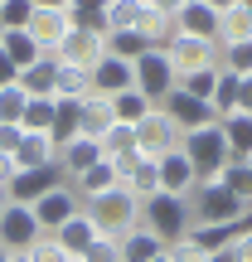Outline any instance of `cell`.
<instances>
[{
    "label": "cell",
    "instance_id": "16",
    "mask_svg": "<svg viewBox=\"0 0 252 262\" xmlns=\"http://www.w3.org/2000/svg\"><path fill=\"white\" fill-rule=\"evenodd\" d=\"M58 165V146L49 131H25V141L15 146V170H44Z\"/></svg>",
    "mask_w": 252,
    "mask_h": 262
},
{
    "label": "cell",
    "instance_id": "17",
    "mask_svg": "<svg viewBox=\"0 0 252 262\" xmlns=\"http://www.w3.org/2000/svg\"><path fill=\"white\" fill-rule=\"evenodd\" d=\"M102 160V141H93V136H73L68 146H58V170H63L68 180H78L87 165H97Z\"/></svg>",
    "mask_w": 252,
    "mask_h": 262
},
{
    "label": "cell",
    "instance_id": "8",
    "mask_svg": "<svg viewBox=\"0 0 252 262\" xmlns=\"http://www.w3.org/2000/svg\"><path fill=\"white\" fill-rule=\"evenodd\" d=\"M34 238H44V228H39V219H34L29 204H10L5 214H0V248H5V253H25Z\"/></svg>",
    "mask_w": 252,
    "mask_h": 262
},
{
    "label": "cell",
    "instance_id": "24",
    "mask_svg": "<svg viewBox=\"0 0 252 262\" xmlns=\"http://www.w3.org/2000/svg\"><path fill=\"white\" fill-rule=\"evenodd\" d=\"M112 122H117V117H112V97H97V93H87V97H83V126H78V136H93V141H102Z\"/></svg>",
    "mask_w": 252,
    "mask_h": 262
},
{
    "label": "cell",
    "instance_id": "1",
    "mask_svg": "<svg viewBox=\"0 0 252 262\" xmlns=\"http://www.w3.org/2000/svg\"><path fill=\"white\" fill-rule=\"evenodd\" d=\"M141 224L150 228V233L160 238V243H179V238L194 228V219H189V199L179 194H165V189H155V194L141 199Z\"/></svg>",
    "mask_w": 252,
    "mask_h": 262
},
{
    "label": "cell",
    "instance_id": "22",
    "mask_svg": "<svg viewBox=\"0 0 252 262\" xmlns=\"http://www.w3.org/2000/svg\"><path fill=\"white\" fill-rule=\"evenodd\" d=\"M54 238H58V243L68 248V257H83L87 248H93V238H97V224H93V219H87V209H78V214L68 219V224L58 228Z\"/></svg>",
    "mask_w": 252,
    "mask_h": 262
},
{
    "label": "cell",
    "instance_id": "48",
    "mask_svg": "<svg viewBox=\"0 0 252 262\" xmlns=\"http://www.w3.org/2000/svg\"><path fill=\"white\" fill-rule=\"evenodd\" d=\"M15 78H19V68L10 63V58H5V49H0V88H10Z\"/></svg>",
    "mask_w": 252,
    "mask_h": 262
},
{
    "label": "cell",
    "instance_id": "60",
    "mask_svg": "<svg viewBox=\"0 0 252 262\" xmlns=\"http://www.w3.org/2000/svg\"><path fill=\"white\" fill-rule=\"evenodd\" d=\"M68 262H87V257H68Z\"/></svg>",
    "mask_w": 252,
    "mask_h": 262
},
{
    "label": "cell",
    "instance_id": "18",
    "mask_svg": "<svg viewBox=\"0 0 252 262\" xmlns=\"http://www.w3.org/2000/svg\"><path fill=\"white\" fill-rule=\"evenodd\" d=\"M54 78H58V58L54 54H44V58H34L29 68H19V93L25 97H54Z\"/></svg>",
    "mask_w": 252,
    "mask_h": 262
},
{
    "label": "cell",
    "instance_id": "5",
    "mask_svg": "<svg viewBox=\"0 0 252 262\" xmlns=\"http://www.w3.org/2000/svg\"><path fill=\"white\" fill-rule=\"evenodd\" d=\"M179 141H185V131L170 122L165 107H150V112L136 122V150L146 160H160V156H170V150H179Z\"/></svg>",
    "mask_w": 252,
    "mask_h": 262
},
{
    "label": "cell",
    "instance_id": "13",
    "mask_svg": "<svg viewBox=\"0 0 252 262\" xmlns=\"http://www.w3.org/2000/svg\"><path fill=\"white\" fill-rule=\"evenodd\" d=\"M126 88H136V63H126L117 54H102V63L93 68V93L97 97H117Z\"/></svg>",
    "mask_w": 252,
    "mask_h": 262
},
{
    "label": "cell",
    "instance_id": "28",
    "mask_svg": "<svg viewBox=\"0 0 252 262\" xmlns=\"http://www.w3.org/2000/svg\"><path fill=\"white\" fill-rule=\"evenodd\" d=\"M252 39V10L247 5H228L218 15V44H243Z\"/></svg>",
    "mask_w": 252,
    "mask_h": 262
},
{
    "label": "cell",
    "instance_id": "23",
    "mask_svg": "<svg viewBox=\"0 0 252 262\" xmlns=\"http://www.w3.org/2000/svg\"><path fill=\"white\" fill-rule=\"evenodd\" d=\"M218 126H223L228 156L233 160H252V117L247 112H228V117H218Z\"/></svg>",
    "mask_w": 252,
    "mask_h": 262
},
{
    "label": "cell",
    "instance_id": "40",
    "mask_svg": "<svg viewBox=\"0 0 252 262\" xmlns=\"http://www.w3.org/2000/svg\"><path fill=\"white\" fill-rule=\"evenodd\" d=\"M25 253H29V262H68V248L58 243L54 233H44V238H34V243H29Z\"/></svg>",
    "mask_w": 252,
    "mask_h": 262
},
{
    "label": "cell",
    "instance_id": "34",
    "mask_svg": "<svg viewBox=\"0 0 252 262\" xmlns=\"http://www.w3.org/2000/svg\"><path fill=\"white\" fill-rule=\"evenodd\" d=\"M146 49H150V44H146V34H141V29H112V34H107V54L126 58V63H136Z\"/></svg>",
    "mask_w": 252,
    "mask_h": 262
},
{
    "label": "cell",
    "instance_id": "25",
    "mask_svg": "<svg viewBox=\"0 0 252 262\" xmlns=\"http://www.w3.org/2000/svg\"><path fill=\"white\" fill-rule=\"evenodd\" d=\"M78 126H83V102H68V97H54V126H49L54 146H68V141L78 136Z\"/></svg>",
    "mask_w": 252,
    "mask_h": 262
},
{
    "label": "cell",
    "instance_id": "35",
    "mask_svg": "<svg viewBox=\"0 0 252 262\" xmlns=\"http://www.w3.org/2000/svg\"><path fill=\"white\" fill-rule=\"evenodd\" d=\"M136 150V126H126V122H112L107 126V136H102V160H122Z\"/></svg>",
    "mask_w": 252,
    "mask_h": 262
},
{
    "label": "cell",
    "instance_id": "51",
    "mask_svg": "<svg viewBox=\"0 0 252 262\" xmlns=\"http://www.w3.org/2000/svg\"><path fill=\"white\" fill-rule=\"evenodd\" d=\"M34 10H68V0H29Z\"/></svg>",
    "mask_w": 252,
    "mask_h": 262
},
{
    "label": "cell",
    "instance_id": "44",
    "mask_svg": "<svg viewBox=\"0 0 252 262\" xmlns=\"http://www.w3.org/2000/svg\"><path fill=\"white\" fill-rule=\"evenodd\" d=\"M165 253H170V262H209V253H204V248H199V243H194L189 233L179 238V243H170Z\"/></svg>",
    "mask_w": 252,
    "mask_h": 262
},
{
    "label": "cell",
    "instance_id": "15",
    "mask_svg": "<svg viewBox=\"0 0 252 262\" xmlns=\"http://www.w3.org/2000/svg\"><path fill=\"white\" fill-rule=\"evenodd\" d=\"M160 107H165V112H170V122H175L179 131H199V126L218 122V117H214V107H209V102H199V97L179 93V88H175V93H170V97H165V102H160Z\"/></svg>",
    "mask_w": 252,
    "mask_h": 262
},
{
    "label": "cell",
    "instance_id": "45",
    "mask_svg": "<svg viewBox=\"0 0 252 262\" xmlns=\"http://www.w3.org/2000/svg\"><path fill=\"white\" fill-rule=\"evenodd\" d=\"M19 141H25V126L19 122H0V150H5V156H15Z\"/></svg>",
    "mask_w": 252,
    "mask_h": 262
},
{
    "label": "cell",
    "instance_id": "56",
    "mask_svg": "<svg viewBox=\"0 0 252 262\" xmlns=\"http://www.w3.org/2000/svg\"><path fill=\"white\" fill-rule=\"evenodd\" d=\"M150 262H170V253H160V257H150Z\"/></svg>",
    "mask_w": 252,
    "mask_h": 262
},
{
    "label": "cell",
    "instance_id": "38",
    "mask_svg": "<svg viewBox=\"0 0 252 262\" xmlns=\"http://www.w3.org/2000/svg\"><path fill=\"white\" fill-rule=\"evenodd\" d=\"M19 126H25V131H49V126H54V97H29Z\"/></svg>",
    "mask_w": 252,
    "mask_h": 262
},
{
    "label": "cell",
    "instance_id": "37",
    "mask_svg": "<svg viewBox=\"0 0 252 262\" xmlns=\"http://www.w3.org/2000/svg\"><path fill=\"white\" fill-rule=\"evenodd\" d=\"M218 68L247 78L252 73V39H243V44H218Z\"/></svg>",
    "mask_w": 252,
    "mask_h": 262
},
{
    "label": "cell",
    "instance_id": "3",
    "mask_svg": "<svg viewBox=\"0 0 252 262\" xmlns=\"http://www.w3.org/2000/svg\"><path fill=\"white\" fill-rule=\"evenodd\" d=\"M247 214L252 209L238 194H228L218 180H204V185L189 194V219H194V228H204V224H238V219H247Z\"/></svg>",
    "mask_w": 252,
    "mask_h": 262
},
{
    "label": "cell",
    "instance_id": "50",
    "mask_svg": "<svg viewBox=\"0 0 252 262\" xmlns=\"http://www.w3.org/2000/svg\"><path fill=\"white\" fill-rule=\"evenodd\" d=\"M10 180H15V156L0 150V185H10Z\"/></svg>",
    "mask_w": 252,
    "mask_h": 262
},
{
    "label": "cell",
    "instance_id": "30",
    "mask_svg": "<svg viewBox=\"0 0 252 262\" xmlns=\"http://www.w3.org/2000/svg\"><path fill=\"white\" fill-rule=\"evenodd\" d=\"M141 34H146L150 49H170V39L179 34L175 15H165V10H146V19H141Z\"/></svg>",
    "mask_w": 252,
    "mask_h": 262
},
{
    "label": "cell",
    "instance_id": "33",
    "mask_svg": "<svg viewBox=\"0 0 252 262\" xmlns=\"http://www.w3.org/2000/svg\"><path fill=\"white\" fill-rule=\"evenodd\" d=\"M175 88H179V93H189V97H199V102H209V107H214V88H218V68H194V73H185V78H175Z\"/></svg>",
    "mask_w": 252,
    "mask_h": 262
},
{
    "label": "cell",
    "instance_id": "2",
    "mask_svg": "<svg viewBox=\"0 0 252 262\" xmlns=\"http://www.w3.org/2000/svg\"><path fill=\"white\" fill-rule=\"evenodd\" d=\"M87 219L97 224V233H107V238H122L126 228H136V224H141V199L131 194L126 185H112L107 194L87 199Z\"/></svg>",
    "mask_w": 252,
    "mask_h": 262
},
{
    "label": "cell",
    "instance_id": "27",
    "mask_svg": "<svg viewBox=\"0 0 252 262\" xmlns=\"http://www.w3.org/2000/svg\"><path fill=\"white\" fill-rule=\"evenodd\" d=\"M0 49H5V58L15 68H29L34 58H44V49L29 39V29H5V34H0Z\"/></svg>",
    "mask_w": 252,
    "mask_h": 262
},
{
    "label": "cell",
    "instance_id": "43",
    "mask_svg": "<svg viewBox=\"0 0 252 262\" xmlns=\"http://www.w3.org/2000/svg\"><path fill=\"white\" fill-rule=\"evenodd\" d=\"M83 257H87V262H122V248H117V238L97 233V238H93V248H87Z\"/></svg>",
    "mask_w": 252,
    "mask_h": 262
},
{
    "label": "cell",
    "instance_id": "31",
    "mask_svg": "<svg viewBox=\"0 0 252 262\" xmlns=\"http://www.w3.org/2000/svg\"><path fill=\"white\" fill-rule=\"evenodd\" d=\"M218 185H223L228 194H238L252 209V165H247V160H228V165L218 170Z\"/></svg>",
    "mask_w": 252,
    "mask_h": 262
},
{
    "label": "cell",
    "instance_id": "19",
    "mask_svg": "<svg viewBox=\"0 0 252 262\" xmlns=\"http://www.w3.org/2000/svg\"><path fill=\"white\" fill-rule=\"evenodd\" d=\"M175 25H179V34H194V39H214L218 44V10H209L204 0H189L185 10L175 15Z\"/></svg>",
    "mask_w": 252,
    "mask_h": 262
},
{
    "label": "cell",
    "instance_id": "52",
    "mask_svg": "<svg viewBox=\"0 0 252 262\" xmlns=\"http://www.w3.org/2000/svg\"><path fill=\"white\" fill-rule=\"evenodd\" d=\"M204 5H209V10H218V15H223V10H228V5H238V0H204Z\"/></svg>",
    "mask_w": 252,
    "mask_h": 262
},
{
    "label": "cell",
    "instance_id": "12",
    "mask_svg": "<svg viewBox=\"0 0 252 262\" xmlns=\"http://www.w3.org/2000/svg\"><path fill=\"white\" fill-rule=\"evenodd\" d=\"M155 170H160V189H165V194L189 199V194L199 189V170L189 165L185 150H170V156H160V160H155Z\"/></svg>",
    "mask_w": 252,
    "mask_h": 262
},
{
    "label": "cell",
    "instance_id": "42",
    "mask_svg": "<svg viewBox=\"0 0 252 262\" xmlns=\"http://www.w3.org/2000/svg\"><path fill=\"white\" fill-rule=\"evenodd\" d=\"M0 15H5V29H29L34 5H29V0H0Z\"/></svg>",
    "mask_w": 252,
    "mask_h": 262
},
{
    "label": "cell",
    "instance_id": "32",
    "mask_svg": "<svg viewBox=\"0 0 252 262\" xmlns=\"http://www.w3.org/2000/svg\"><path fill=\"white\" fill-rule=\"evenodd\" d=\"M146 0H112L107 5V34L112 29H141V19H146Z\"/></svg>",
    "mask_w": 252,
    "mask_h": 262
},
{
    "label": "cell",
    "instance_id": "57",
    "mask_svg": "<svg viewBox=\"0 0 252 262\" xmlns=\"http://www.w3.org/2000/svg\"><path fill=\"white\" fill-rule=\"evenodd\" d=\"M0 34H5V15H0Z\"/></svg>",
    "mask_w": 252,
    "mask_h": 262
},
{
    "label": "cell",
    "instance_id": "49",
    "mask_svg": "<svg viewBox=\"0 0 252 262\" xmlns=\"http://www.w3.org/2000/svg\"><path fill=\"white\" fill-rule=\"evenodd\" d=\"M146 5H150V10H165V15H179L189 0H146Z\"/></svg>",
    "mask_w": 252,
    "mask_h": 262
},
{
    "label": "cell",
    "instance_id": "14",
    "mask_svg": "<svg viewBox=\"0 0 252 262\" xmlns=\"http://www.w3.org/2000/svg\"><path fill=\"white\" fill-rule=\"evenodd\" d=\"M68 29H73V15H68V10H34V19H29V39H34L44 54H58Z\"/></svg>",
    "mask_w": 252,
    "mask_h": 262
},
{
    "label": "cell",
    "instance_id": "46",
    "mask_svg": "<svg viewBox=\"0 0 252 262\" xmlns=\"http://www.w3.org/2000/svg\"><path fill=\"white\" fill-rule=\"evenodd\" d=\"M233 112H247L252 117V73L238 78V107H233Z\"/></svg>",
    "mask_w": 252,
    "mask_h": 262
},
{
    "label": "cell",
    "instance_id": "9",
    "mask_svg": "<svg viewBox=\"0 0 252 262\" xmlns=\"http://www.w3.org/2000/svg\"><path fill=\"white\" fill-rule=\"evenodd\" d=\"M102 54H107V34H93V29H68V39L58 44V63H73V68H87L93 73L97 63H102Z\"/></svg>",
    "mask_w": 252,
    "mask_h": 262
},
{
    "label": "cell",
    "instance_id": "10",
    "mask_svg": "<svg viewBox=\"0 0 252 262\" xmlns=\"http://www.w3.org/2000/svg\"><path fill=\"white\" fill-rule=\"evenodd\" d=\"M29 209H34V219H39V228H44V233H58V228H63V224H68V219H73L83 204H78L73 185H54L44 199H34Z\"/></svg>",
    "mask_w": 252,
    "mask_h": 262
},
{
    "label": "cell",
    "instance_id": "54",
    "mask_svg": "<svg viewBox=\"0 0 252 262\" xmlns=\"http://www.w3.org/2000/svg\"><path fill=\"white\" fill-rule=\"evenodd\" d=\"M209 262H233V253H214V257H209Z\"/></svg>",
    "mask_w": 252,
    "mask_h": 262
},
{
    "label": "cell",
    "instance_id": "47",
    "mask_svg": "<svg viewBox=\"0 0 252 262\" xmlns=\"http://www.w3.org/2000/svg\"><path fill=\"white\" fill-rule=\"evenodd\" d=\"M228 253H233V262H252V228H247L243 238H238L233 248H228Z\"/></svg>",
    "mask_w": 252,
    "mask_h": 262
},
{
    "label": "cell",
    "instance_id": "26",
    "mask_svg": "<svg viewBox=\"0 0 252 262\" xmlns=\"http://www.w3.org/2000/svg\"><path fill=\"white\" fill-rule=\"evenodd\" d=\"M87 93H93V73H87V68H73V63H58V78H54V97L83 102Z\"/></svg>",
    "mask_w": 252,
    "mask_h": 262
},
{
    "label": "cell",
    "instance_id": "41",
    "mask_svg": "<svg viewBox=\"0 0 252 262\" xmlns=\"http://www.w3.org/2000/svg\"><path fill=\"white\" fill-rule=\"evenodd\" d=\"M25 102H29V97L19 93V83L0 88V122H19V117H25Z\"/></svg>",
    "mask_w": 252,
    "mask_h": 262
},
{
    "label": "cell",
    "instance_id": "6",
    "mask_svg": "<svg viewBox=\"0 0 252 262\" xmlns=\"http://www.w3.org/2000/svg\"><path fill=\"white\" fill-rule=\"evenodd\" d=\"M136 93H146L150 107H160L175 93V68H170L165 49H146V54L136 58Z\"/></svg>",
    "mask_w": 252,
    "mask_h": 262
},
{
    "label": "cell",
    "instance_id": "53",
    "mask_svg": "<svg viewBox=\"0 0 252 262\" xmlns=\"http://www.w3.org/2000/svg\"><path fill=\"white\" fill-rule=\"evenodd\" d=\"M5 209H10V189L0 185V214H5Z\"/></svg>",
    "mask_w": 252,
    "mask_h": 262
},
{
    "label": "cell",
    "instance_id": "59",
    "mask_svg": "<svg viewBox=\"0 0 252 262\" xmlns=\"http://www.w3.org/2000/svg\"><path fill=\"white\" fill-rule=\"evenodd\" d=\"M5 257H10V253H5V248H0V262H5Z\"/></svg>",
    "mask_w": 252,
    "mask_h": 262
},
{
    "label": "cell",
    "instance_id": "36",
    "mask_svg": "<svg viewBox=\"0 0 252 262\" xmlns=\"http://www.w3.org/2000/svg\"><path fill=\"white\" fill-rule=\"evenodd\" d=\"M146 112H150V102H146V93H136V88H126V93L112 97V117H117V122H126V126H136Z\"/></svg>",
    "mask_w": 252,
    "mask_h": 262
},
{
    "label": "cell",
    "instance_id": "4",
    "mask_svg": "<svg viewBox=\"0 0 252 262\" xmlns=\"http://www.w3.org/2000/svg\"><path fill=\"white\" fill-rule=\"evenodd\" d=\"M179 150H185L189 165L199 170V185H204V180H218V170L233 160V156H228V141H223V126H218V122H209V126H199V131H185Z\"/></svg>",
    "mask_w": 252,
    "mask_h": 262
},
{
    "label": "cell",
    "instance_id": "21",
    "mask_svg": "<svg viewBox=\"0 0 252 262\" xmlns=\"http://www.w3.org/2000/svg\"><path fill=\"white\" fill-rule=\"evenodd\" d=\"M68 185H73L78 199H97V194H107L112 185H122V180H117V165H112V160H97V165H87L78 180H68Z\"/></svg>",
    "mask_w": 252,
    "mask_h": 262
},
{
    "label": "cell",
    "instance_id": "7",
    "mask_svg": "<svg viewBox=\"0 0 252 262\" xmlns=\"http://www.w3.org/2000/svg\"><path fill=\"white\" fill-rule=\"evenodd\" d=\"M170 68H175V78L194 73V68H218V44L214 39H194V34H175L165 49Z\"/></svg>",
    "mask_w": 252,
    "mask_h": 262
},
{
    "label": "cell",
    "instance_id": "39",
    "mask_svg": "<svg viewBox=\"0 0 252 262\" xmlns=\"http://www.w3.org/2000/svg\"><path fill=\"white\" fill-rule=\"evenodd\" d=\"M238 107V73L218 68V88H214V117H228Z\"/></svg>",
    "mask_w": 252,
    "mask_h": 262
},
{
    "label": "cell",
    "instance_id": "11",
    "mask_svg": "<svg viewBox=\"0 0 252 262\" xmlns=\"http://www.w3.org/2000/svg\"><path fill=\"white\" fill-rule=\"evenodd\" d=\"M54 185H68L63 170L58 165H44V170H15V180H10V204H34V199H44Z\"/></svg>",
    "mask_w": 252,
    "mask_h": 262
},
{
    "label": "cell",
    "instance_id": "20",
    "mask_svg": "<svg viewBox=\"0 0 252 262\" xmlns=\"http://www.w3.org/2000/svg\"><path fill=\"white\" fill-rule=\"evenodd\" d=\"M117 248H122V262H150V257H160V253H165V243H160V238L150 233L146 224L126 228V233L117 238Z\"/></svg>",
    "mask_w": 252,
    "mask_h": 262
},
{
    "label": "cell",
    "instance_id": "29",
    "mask_svg": "<svg viewBox=\"0 0 252 262\" xmlns=\"http://www.w3.org/2000/svg\"><path fill=\"white\" fill-rule=\"evenodd\" d=\"M107 5H112V0H68V15H73L78 29L107 34Z\"/></svg>",
    "mask_w": 252,
    "mask_h": 262
},
{
    "label": "cell",
    "instance_id": "58",
    "mask_svg": "<svg viewBox=\"0 0 252 262\" xmlns=\"http://www.w3.org/2000/svg\"><path fill=\"white\" fill-rule=\"evenodd\" d=\"M238 5H247V10H252V0H238Z\"/></svg>",
    "mask_w": 252,
    "mask_h": 262
},
{
    "label": "cell",
    "instance_id": "61",
    "mask_svg": "<svg viewBox=\"0 0 252 262\" xmlns=\"http://www.w3.org/2000/svg\"><path fill=\"white\" fill-rule=\"evenodd\" d=\"M247 165H252V160H247Z\"/></svg>",
    "mask_w": 252,
    "mask_h": 262
},
{
    "label": "cell",
    "instance_id": "55",
    "mask_svg": "<svg viewBox=\"0 0 252 262\" xmlns=\"http://www.w3.org/2000/svg\"><path fill=\"white\" fill-rule=\"evenodd\" d=\"M5 262H29V253H10V257H5Z\"/></svg>",
    "mask_w": 252,
    "mask_h": 262
}]
</instances>
